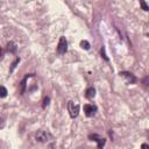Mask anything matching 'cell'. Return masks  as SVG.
<instances>
[{
  "instance_id": "6da1fadb",
  "label": "cell",
  "mask_w": 149,
  "mask_h": 149,
  "mask_svg": "<svg viewBox=\"0 0 149 149\" xmlns=\"http://www.w3.org/2000/svg\"><path fill=\"white\" fill-rule=\"evenodd\" d=\"M66 50H68V41L64 36H61L58 41V45H57V52L59 55H63L66 52Z\"/></svg>"
},
{
  "instance_id": "7a4b0ae2",
  "label": "cell",
  "mask_w": 149,
  "mask_h": 149,
  "mask_svg": "<svg viewBox=\"0 0 149 149\" xmlns=\"http://www.w3.org/2000/svg\"><path fill=\"white\" fill-rule=\"evenodd\" d=\"M68 109H69V113H70V116H71V118L78 116V114H79V105L74 104L73 101H69V104H68Z\"/></svg>"
},
{
  "instance_id": "3957f363",
  "label": "cell",
  "mask_w": 149,
  "mask_h": 149,
  "mask_svg": "<svg viewBox=\"0 0 149 149\" xmlns=\"http://www.w3.org/2000/svg\"><path fill=\"white\" fill-rule=\"evenodd\" d=\"M35 137H36V140H37L38 142H48L49 139L51 137V135H50V133L47 132V130H38V132L36 133Z\"/></svg>"
},
{
  "instance_id": "277c9868",
  "label": "cell",
  "mask_w": 149,
  "mask_h": 149,
  "mask_svg": "<svg viewBox=\"0 0 149 149\" xmlns=\"http://www.w3.org/2000/svg\"><path fill=\"white\" fill-rule=\"evenodd\" d=\"M97 106L95 105H92V104H86L84 106V112H85V115L86 116H93L97 112Z\"/></svg>"
},
{
  "instance_id": "5b68a950",
  "label": "cell",
  "mask_w": 149,
  "mask_h": 149,
  "mask_svg": "<svg viewBox=\"0 0 149 149\" xmlns=\"http://www.w3.org/2000/svg\"><path fill=\"white\" fill-rule=\"evenodd\" d=\"M88 137H90L92 141H95V142H98V149H102V148H104V146H105V142H106V140H105L104 137L99 136L98 134H91Z\"/></svg>"
},
{
  "instance_id": "8992f818",
  "label": "cell",
  "mask_w": 149,
  "mask_h": 149,
  "mask_svg": "<svg viewBox=\"0 0 149 149\" xmlns=\"http://www.w3.org/2000/svg\"><path fill=\"white\" fill-rule=\"evenodd\" d=\"M120 76H121V77H123V78H126L128 84H134V83L136 81V78H135V76H134L133 73H130V72H127V71H122V72H120Z\"/></svg>"
},
{
  "instance_id": "52a82bcc",
  "label": "cell",
  "mask_w": 149,
  "mask_h": 149,
  "mask_svg": "<svg viewBox=\"0 0 149 149\" xmlns=\"http://www.w3.org/2000/svg\"><path fill=\"white\" fill-rule=\"evenodd\" d=\"M94 95H95V90H94L93 87H88V88L85 91V97H86V98L92 99V98H94Z\"/></svg>"
},
{
  "instance_id": "ba28073f",
  "label": "cell",
  "mask_w": 149,
  "mask_h": 149,
  "mask_svg": "<svg viewBox=\"0 0 149 149\" xmlns=\"http://www.w3.org/2000/svg\"><path fill=\"white\" fill-rule=\"evenodd\" d=\"M7 50H8L9 52H13V54H14V52L16 51V45H15L13 42H9V43L7 44Z\"/></svg>"
},
{
  "instance_id": "9c48e42d",
  "label": "cell",
  "mask_w": 149,
  "mask_h": 149,
  "mask_svg": "<svg viewBox=\"0 0 149 149\" xmlns=\"http://www.w3.org/2000/svg\"><path fill=\"white\" fill-rule=\"evenodd\" d=\"M80 47L83 49H85V50H88L90 49V43L86 40H83V41H80Z\"/></svg>"
},
{
  "instance_id": "30bf717a",
  "label": "cell",
  "mask_w": 149,
  "mask_h": 149,
  "mask_svg": "<svg viewBox=\"0 0 149 149\" xmlns=\"http://www.w3.org/2000/svg\"><path fill=\"white\" fill-rule=\"evenodd\" d=\"M7 90H6V87L5 86H0V98H5L6 95H7Z\"/></svg>"
},
{
  "instance_id": "8fae6325",
  "label": "cell",
  "mask_w": 149,
  "mask_h": 149,
  "mask_svg": "<svg viewBox=\"0 0 149 149\" xmlns=\"http://www.w3.org/2000/svg\"><path fill=\"white\" fill-rule=\"evenodd\" d=\"M140 5H141V7H142L144 10H148V9H149V7L147 6V3H146L144 1H141V2H140Z\"/></svg>"
},
{
  "instance_id": "7c38bea8",
  "label": "cell",
  "mask_w": 149,
  "mask_h": 149,
  "mask_svg": "<svg viewBox=\"0 0 149 149\" xmlns=\"http://www.w3.org/2000/svg\"><path fill=\"white\" fill-rule=\"evenodd\" d=\"M49 101H50V99L47 97V98H44V100H43V107H45V106H48L49 105Z\"/></svg>"
},
{
  "instance_id": "4fadbf2b",
  "label": "cell",
  "mask_w": 149,
  "mask_h": 149,
  "mask_svg": "<svg viewBox=\"0 0 149 149\" xmlns=\"http://www.w3.org/2000/svg\"><path fill=\"white\" fill-rule=\"evenodd\" d=\"M101 56L106 59V61H108V57L106 56V54H105V48H101Z\"/></svg>"
},
{
  "instance_id": "5bb4252c",
  "label": "cell",
  "mask_w": 149,
  "mask_h": 149,
  "mask_svg": "<svg viewBox=\"0 0 149 149\" xmlns=\"http://www.w3.org/2000/svg\"><path fill=\"white\" fill-rule=\"evenodd\" d=\"M19 62H20V58H16V59H15V62L13 63V65H12V69H10V71H13V70H14V68L16 66V64H17Z\"/></svg>"
},
{
  "instance_id": "9a60e30c",
  "label": "cell",
  "mask_w": 149,
  "mask_h": 149,
  "mask_svg": "<svg viewBox=\"0 0 149 149\" xmlns=\"http://www.w3.org/2000/svg\"><path fill=\"white\" fill-rule=\"evenodd\" d=\"M3 55H5V52H3V49H2V48H0V61L3 58Z\"/></svg>"
},
{
  "instance_id": "2e32d148",
  "label": "cell",
  "mask_w": 149,
  "mask_h": 149,
  "mask_svg": "<svg viewBox=\"0 0 149 149\" xmlns=\"http://www.w3.org/2000/svg\"><path fill=\"white\" fill-rule=\"evenodd\" d=\"M141 149H149V146H148L147 143H142V146H141Z\"/></svg>"
}]
</instances>
